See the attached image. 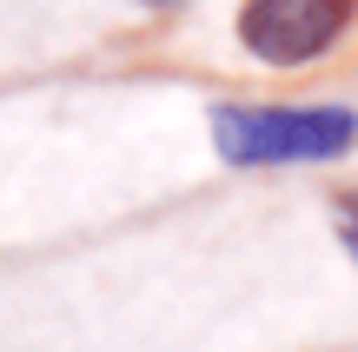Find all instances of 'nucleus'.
Here are the masks:
<instances>
[{
  "label": "nucleus",
  "instance_id": "f257e3e1",
  "mask_svg": "<svg viewBox=\"0 0 358 352\" xmlns=\"http://www.w3.org/2000/svg\"><path fill=\"white\" fill-rule=\"evenodd\" d=\"M358 146V113L338 100H219L213 153L232 173L332 167Z\"/></svg>",
  "mask_w": 358,
  "mask_h": 352
},
{
  "label": "nucleus",
  "instance_id": "20e7f679",
  "mask_svg": "<svg viewBox=\"0 0 358 352\" xmlns=\"http://www.w3.org/2000/svg\"><path fill=\"white\" fill-rule=\"evenodd\" d=\"M146 7H173V0H146Z\"/></svg>",
  "mask_w": 358,
  "mask_h": 352
},
{
  "label": "nucleus",
  "instance_id": "7ed1b4c3",
  "mask_svg": "<svg viewBox=\"0 0 358 352\" xmlns=\"http://www.w3.org/2000/svg\"><path fill=\"white\" fill-rule=\"evenodd\" d=\"M338 239H345V253L358 260V193L338 199Z\"/></svg>",
  "mask_w": 358,
  "mask_h": 352
},
{
  "label": "nucleus",
  "instance_id": "f03ea898",
  "mask_svg": "<svg viewBox=\"0 0 358 352\" xmlns=\"http://www.w3.org/2000/svg\"><path fill=\"white\" fill-rule=\"evenodd\" d=\"M358 0H245L239 47L259 66H312L352 34Z\"/></svg>",
  "mask_w": 358,
  "mask_h": 352
}]
</instances>
